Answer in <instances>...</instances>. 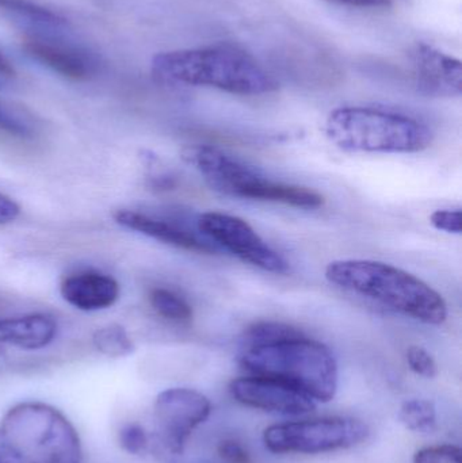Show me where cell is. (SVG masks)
Wrapping results in <instances>:
<instances>
[{
    "label": "cell",
    "mask_w": 462,
    "mask_h": 463,
    "mask_svg": "<svg viewBox=\"0 0 462 463\" xmlns=\"http://www.w3.org/2000/svg\"><path fill=\"white\" fill-rule=\"evenodd\" d=\"M151 72L168 86L212 87L236 95L270 94L278 89L251 54L228 43L162 52L152 57Z\"/></svg>",
    "instance_id": "1"
},
{
    "label": "cell",
    "mask_w": 462,
    "mask_h": 463,
    "mask_svg": "<svg viewBox=\"0 0 462 463\" xmlns=\"http://www.w3.org/2000/svg\"><path fill=\"white\" fill-rule=\"evenodd\" d=\"M331 285L387 309L429 326H442L448 318L444 297L420 278L392 264L376 260H335L325 267Z\"/></svg>",
    "instance_id": "2"
},
{
    "label": "cell",
    "mask_w": 462,
    "mask_h": 463,
    "mask_svg": "<svg viewBox=\"0 0 462 463\" xmlns=\"http://www.w3.org/2000/svg\"><path fill=\"white\" fill-rule=\"evenodd\" d=\"M325 132L331 143L347 152L418 154L433 143L430 128L417 118L363 106L331 111Z\"/></svg>",
    "instance_id": "3"
},
{
    "label": "cell",
    "mask_w": 462,
    "mask_h": 463,
    "mask_svg": "<svg viewBox=\"0 0 462 463\" xmlns=\"http://www.w3.org/2000/svg\"><path fill=\"white\" fill-rule=\"evenodd\" d=\"M240 364L252 375L290 383L315 402H328L338 391V364L330 348L304 335L243 348Z\"/></svg>",
    "instance_id": "4"
},
{
    "label": "cell",
    "mask_w": 462,
    "mask_h": 463,
    "mask_svg": "<svg viewBox=\"0 0 462 463\" xmlns=\"http://www.w3.org/2000/svg\"><path fill=\"white\" fill-rule=\"evenodd\" d=\"M0 437L22 463H81L75 427L59 410L43 402L14 405L3 416Z\"/></svg>",
    "instance_id": "5"
},
{
    "label": "cell",
    "mask_w": 462,
    "mask_h": 463,
    "mask_svg": "<svg viewBox=\"0 0 462 463\" xmlns=\"http://www.w3.org/2000/svg\"><path fill=\"white\" fill-rule=\"evenodd\" d=\"M368 435L357 419L323 418L274 424L263 432V442L271 453L322 454L354 448Z\"/></svg>",
    "instance_id": "6"
},
{
    "label": "cell",
    "mask_w": 462,
    "mask_h": 463,
    "mask_svg": "<svg viewBox=\"0 0 462 463\" xmlns=\"http://www.w3.org/2000/svg\"><path fill=\"white\" fill-rule=\"evenodd\" d=\"M198 230L216 245L247 263L274 274H287L289 263L274 250L244 220L220 212H206L198 219Z\"/></svg>",
    "instance_id": "7"
},
{
    "label": "cell",
    "mask_w": 462,
    "mask_h": 463,
    "mask_svg": "<svg viewBox=\"0 0 462 463\" xmlns=\"http://www.w3.org/2000/svg\"><path fill=\"white\" fill-rule=\"evenodd\" d=\"M212 404L200 392L173 388L156 397L154 407L157 438L174 456L184 453L192 432L211 415Z\"/></svg>",
    "instance_id": "8"
},
{
    "label": "cell",
    "mask_w": 462,
    "mask_h": 463,
    "mask_svg": "<svg viewBox=\"0 0 462 463\" xmlns=\"http://www.w3.org/2000/svg\"><path fill=\"white\" fill-rule=\"evenodd\" d=\"M182 157L187 165L200 171L212 189L230 197L250 200L252 190L265 178L259 171L214 146H189L184 149Z\"/></svg>",
    "instance_id": "9"
},
{
    "label": "cell",
    "mask_w": 462,
    "mask_h": 463,
    "mask_svg": "<svg viewBox=\"0 0 462 463\" xmlns=\"http://www.w3.org/2000/svg\"><path fill=\"white\" fill-rule=\"evenodd\" d=\"M230 393L246 407L278 415H306L316 408V402L300 389L262 375L236 378L230 383Z\"/></svg>",
    "instance_id": "10"
},
{
    "label": "cell",
    "mask_w": 462,
    "mask_h": 463,
    "mask_svg": "<svg viewBox=\"0 0 462 463\" xmlns=\"http://www.w3.org/2000/svg\"><path fill=\"white\" fill-rule=\"evenodd\" d=\"M409 59L418 84L423 91L437 97H460V60L423 43L412 46Z\"/></svg>",
    "instance_id": "11"
},
{
    "label": "cell",
    "mask_w": 462,
    "mask_h": 463,
    "mask_svg": "<svg viewBox=\"0 0 462 463\" xmlns=\"http://www.w3.org/2000/svg\"><path fill=\"white\" fill-rule=\"evenodd\" d=\"M22 48L35 61L72 80H87L94 75L97 61L84 49L42 37H26Z\"/></svg>",
    "instance_id": "12"
},
{
    "label": "cell",
    "mask_w": 462,
    "mask_h": 463,
    "mask_svg": "<svg viewBox=\"0 0 462 463\" xmlns=\"http://www.w3.org/2000/svg\"><path fill=\"white\" fill-rule=\"evenodd\" d=\"M62 298L84 312L108 309L119 297V285L114 278L100 272H81L61 283Z\"/></svg>",
    "instance_id": "13"
},
{
    "label": "cell",
    "mask_w": 462,
    "mask_h": 463,
    "mask_svg": "<svg viewBox=\"0 0 462 463\" xmlns=\"http://www.w3.org/2000/svg\"><path fill=\"white\" fill-rule=\"evenodd\" d=\"M114 220L117 224L127 228V230L138 232V233L146 234V236L159 240L165 244L174 245V247L197 250V252L211 253L219 250L217 245L203 241L189 231L179 228L178 225L171 224L165 220L154 219V217L140 213V212L122 209V211L116 212Z\"/></svg>",
    "instance_id": "14"
},
{
    "label": "cell",
    "mask_w": 462,
    "mask_h": 463,
    "mask_svg": "<svg viewBox=\"0 0 462 463\" xmlns=\"http://www.w3.org/2000/svg\"><path fill=\"white\" fill-rule=\"evenodd\" d=\"M56 334V321L43 313L0 320V343L22 350H41L53 342Z\"/></svg>",
    "instance_id": "15"
},
{
    "label": "cell",
    "mask_w": 462,
    "mask_h": 463,
    "mask_svg": "<svg viewBox=\"0 0 462 463\" xmlns=\"http://www.w3.org/2000/svg\"><path fill=\"white\" fill-rule=\"evenodd\" d=\"M95 348L108 358H125L135 353V345L124 326L118 324L102 326L92 336Z\"/></svg>",
    "instance_id": "16"
},
{
    "label": "cell",
    "mask_w": 462,
    "mask_h": 463,
    "mask_svg": "<svg viewBox=\"0 0 462 463\" xmlns=\"http://www.w3.org/2000/svg\"><path fill=\"white\" fill-rule=\"evenodd\" d=\"M149 301L157 315L176 324H189L193 318V309L186 299L167 288H154L149 294Z\"/></svg>",
    "instance_id": "17"
},
{
    "label": "cell",
    "mask_w": 462,
    "mask_h": 463,
    "mask_svg": "<svg viewBox=\"0 0 462 463\" xmlns=\"http://www.w3.org/2000/svg\"><path fill=\"white\" fill-rule=\"evenodd\" d=\"M399 419L410 431L431 434L437 429V411L428 400H409L401 405Z\"/></svg>",
    "instance_id": "18"
},
{
    "label": "cell",
    "mask_w": 462,
    "mask_h": 463,
    "mask_svg": "<svg viewBox=\"0 0 462 463\" xmlns=\"http://www.w3.org/2000/svg\"><path fill=\"white\" fill-rule=\"evenodd\" d=\"M0 8L46 26L61 27L67 24V21L59 14L29 0H0Z\"/></svg>",
    "instance_id": "19"
},
{
    "label": "cell",
    "mask_w": 462,
    "mask_h": 463,
    "mask_svg": "<svg viewBox=\"0 0 462 463\" xmlns=\"http://www.w3.org/2000/svg\"><path fill=\"white\" fill-rule=\"evenodd\" d=\"M300 331L281 323H258L250 326L244 334V348L254 345H269L278 340L289 339V337L300 336Z\"/></svg>",
    "instance_id": "20"
},
{
    "label": "cell",
    "mask_w": 462,
    "mask_h": 463,
    "mask_svg": "<svg viewBox=\"0 0 462 463\" xmlns=\"http://www.w3.org/2000/svg\"><path fill=\"white\" fill-rule=\"evenodd\" d=\"M414 463H462L461 450L452 445L422 449L415 454Z\"/></svg>",
    "instance_id": "21"
},
{
    "label": "cell",
    "mask_w": 462,
    "mask_h": 463,
    "mask_svg": "<svg viewBox=\"0 0 462 463\" xmlns=\"http://www.w3.org/2000/svg\"><path fill=\"white\" fill-rule=\"evenodd\" d=\"M407 364L415 374L425 378H434L438 373L433 356L420 345H411L407 350Z\"/></svg>",
    "instance_id": "22"
},
{
    "label": "cell",
    "mask_w": 462,
    "mask_h": 463,
    "mask_svg": "<svg viewBox=\"0 0 462 463\" xmlns=\"http://www.w3.org/2000/svg\"><path fill=\"white\" fill-rule=\"evenodd\" d=\"M119 445L133 456L143 453L148 446L146 430L138 424H127L119 431Z\"/></svg>",
    "instance_id": "23"
},
{
    "label": "cell",
    "mask_w": 462,
    "mask_h": 463,
    "mask_svg": "<svg viewBox=\"0 0 462 463\" xmlns=\"http://www.w3.org/2000/svg\"><path fill=\"white\" fill-rule=\"evenodd\" d=\"M430 222L436 230L447 233L461 234L462 216L460 209H442L430 216Z\"/></svg>",
    "instance_id": "24"
},
{
    "label": "cell",
    "mask_w": 462,
    "mask_h": 463,
    "mask_svg": "<svg viewBox=\"0 0 462 463\" xmlns=\"http://www.w3.org/2000/svg\"><path fill=\"white\" fill-rule=\"evenodd\" d=\"M219 456L228 463H250V456L246 449L233 439H225L220 442Z\"/></svg>",
    "instance_id": "25"
},
{
    "label": "cell",
    "mask_w": 462,
    "mask_h": 463,
    "mask_svg": "<svg viewBox=\"0 0 462 463\" xmlns=\"http://www.w3.org/2000/svg\"><path fill=\"white\" fill-rule=\"evenodd\" d=\"M21 209L15 201L0 193V225L10 224L18 219Z\"/></svg>",
    "instance_id": "26"
},
{
    "label": "cell",
    "mask_w": 462,
    "mask_h": 463,
    "mask_svg": "<svg viewBox=\"0 0 462 463\" xmlns=\"http://www.w3.org/2000/svg\"><path fill=\"white\" fill-rule=\"evenodd\" d=\"M327 2L346 5V7L384 8L390 7L393 0H327Z\"/></svg>",
    "instance_id": "27"
},
{
    "label": "cell",
    "mask_w": 462,
    "mask_h": 463,
    "mask_svg": "<svg viewBox=\"0 0 462 463\" xmlns=\"http://www.w3.org/2000/svg\"><path fill=\"white\" fill-rule=\"evenodd\" d=\"M0 76H3V78H14L15 76L13 64L2 52H0Z\"/></svg>",
    "instance_id": "28"
},
{
    "label": "cell",
    "mask_w": 462,
    "mask_h": 463,
    "mask_svg": "<svg viewBox=\"0 0 462 463\" xmlns=\"http://www.w3.org/2000/svg\"><path fill=\"white\" fill-rule=\"evenodd\" d=\"M0 463H8L7 461H5V458H3L2 456H0Z\"/></svg>",
    "instance_id": "29"
}]
</instances>
